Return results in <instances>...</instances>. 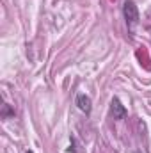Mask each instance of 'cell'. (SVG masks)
<instances>
[{
  "mask_svg": "<svg viewBox=\"0 0 151 153\" xmlns=\"http://www.w3.org/2000/svg\"><path fill=\"white\" fill-rule=\"evenodd\" d=\"M27 153H32V152H27Z\"/></svg>",
  "mask_w": 151,
  "mask_h": 153,
  "instance_id": "277c9868",
  "label": "cell"
},
{
  "mask_svg": "<svg viewBox=\"0 0 151 153\" xmlns=\"http://www.w3.org/2000/svg\"><path fill=\"white\" fill-rule=\"evenodd\" d=\"M123 14H124V20H126V25L130 29H133L139 22V9L137 5L132 2V0H126L124 5H123Z\"/></svg>",
  "mask_w": 151,
  "mask_h": 153,
  "instance_id": "6da1fadb",
  "label": "cell"
},
{
  "mask_svg": "<svg viewBox=\"0 0 151 153\" xmlns=\"http://www.w3.org/2000/svg\"><path fill=\"white\" fill-rule=\"evenodd\" d=\"M110 114L114 116V119H123V117L126 116V109H124V105H123L117 98H114L112 102H110Z\"/></svg>",
  "mask_w": 151,
  "mask_h": 153,
  "instance_id": "7a4b0ae2",
  "label": "cell"
},
{
  "mask_svg": "<svg viewBox=\"0 0 151 153\" xmlns=\"http://www.w3.org/2000/svg\"><path fill=\"white\" fill-rule=\"evenodd\" d=\"M76 105H78V109H80L82 112H85V114H89L91 109H93V102H91V98H89L87 94H78V96H76Z\"/></svg>",
  "mask_w": 151,
  "mask_h": 153,
  "instance_id": "3957f363",
  "label": "cell"
}]
</instances>
